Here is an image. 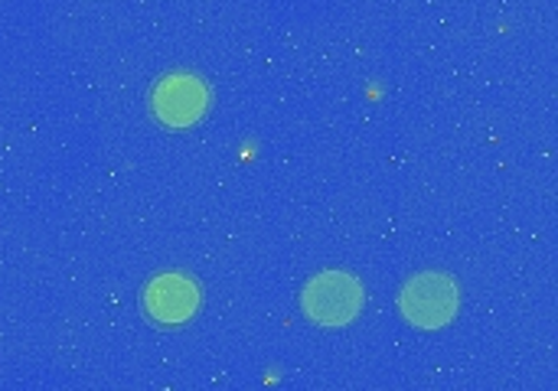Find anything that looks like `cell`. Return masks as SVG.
Segmentation results:
<instances>
[{"mask_svg":"<svg viewBox=\"0 0 558 391\" xmlns=\"http://www.w3.org/2000/svg\"><path fill=\"white\" fill-rule=\"evenodd\" d=\"M399 307L405 320L418 330H441L458 314V284L448 274L428 271L405 284Z\"/></svg>","mask_w":558,"mask_h":391,"instance_id":"6da1fadb","label":"cell"},{"mask_svg":"<svg viewBox=\"0 0 558 391\" xmlns=\"http://www.w3.org/2000/svg\"><path fill=\"white\" fill-rule=\"evenodd\" d=\"M199 307V288L186 274H163L144 291V310L154 323H186Z\"/></svg>","mask_w":558,"mask_h":391,"instance_id":"277c9868","label":"cell"},{"mask_svg":"<svg viewBox=\"0 0 558 391\" xmlns=\"http://www.w3.org/2000/svg\"><path fill=\"white\" fill-rule=\"evenodd\" d=\"M209 105V91L206 85L196 78V75H186V72H173L167 75L157 88H154V98H150V108L154 114L170 124V127H183V124H193L203 118Z\"/></svg>","mask_w":558,"mask_h":391,"instance_id":"3957f363","label":"cell"},{"mask_svg":"<svg viewBox=\"0 0 558 391\" xmlns=\"http://www.w3.org/2000/svg\"><path fill=\"white\" fill-rule=\"evenodd\" d=\"M304 314L320 327H347L363 307V291L356 278L343 271H324L304 288Z\"/></svg>","mask_w":558,"mask_h":391,"instance_id":"7a4b0ae2","label":"cell"}]
</instances>
